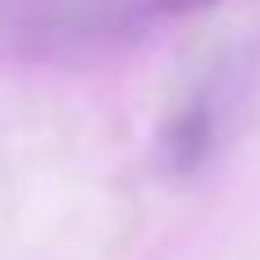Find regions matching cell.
Returning a JSON list of instances; mask_svg holds the SVG:
<instances>
[{
	"mask_svg": "<svg viewBox=\"0 0 260 260\" xmlns=\"http://www.w3.org/2000/svg\"><path fill=\"white\" fill-rule=\"evenodd\" d=\"M215 0H0V37L46 59L101 55Z\"/></svg>",
	"mask_w": 260,
	"mask_h": 260,
	"instance_id": "1",
	"label": "cell"
},
{
	"mask_svg": "<svg viewBox=\"0 0 260 260\" xmlns=\"http://www.w3.org/2000/svg\"><path fill=\"white\" fill-rule=\"evenodd\" d=\"M256 91V55L247 46L215 50L174 96L160 123V165L178 178L201 174L238 133Z\"/></svg>",
	"mask_w": 260,
	"mask_h": 260,
	"instance_id": "2",
	"label": "cell"
}]
</instances>
